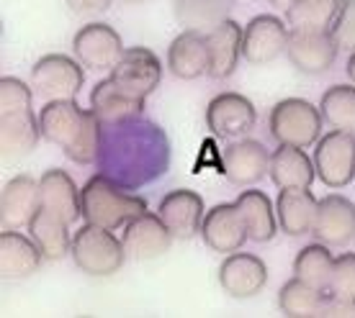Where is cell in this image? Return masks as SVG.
I'll return each mask as SVG.
<instances>
[{"label":"cell","mask_w":355,"mask_h":318,"mask_svg":"<svg viewBox=\"0 0 355 318\" xmlns=\"http://www.w3.org/2000/svg\"><path fill=\"white\" fill-rule=\"evenodd\" d=\"M340 44L335 41L332 31H296L288 34L286 57L288 62L304 75H322L338 59Z\"/></svg>","instance_id":"obj_11"},{"label":"cell","mask_w":355,"mask_h":318,"mask_svg":"<svg viewBox=\"0 0 355 318\" xmlns=\"http://www.w3.org/2000/svg\"><path fill=\"white\" fill-rule=\"evenodd\" d=\"M121 3H126V6H139V3H144V0H121Z\"/></svg>","instance_id":"obj_41"},{"label":"cell","mask_w":355,"mask_h":318,"mask_svg":"<svg viewBox=\"0 0 355 318\" xmlns=\"http://www.w3.org/2000/svg\"><path fill=\"white\" fill-rule=\"evenodd\" d=\"M42 136L57 144L75 165H93L101 151V121L78 100H49L39 111Z\"/></svg>","instance_id":"obj_1"},{"label":"cell","mask_w":355,"mask_h":318,"mask_svg":"<svg viewBox=\"0 0 355 318\" xmlns=\"http://www.w3.org/2000/svg\"><path fill=\"white\" fill-rule=\"evenodd\" d=\"M85 72L78 57L46 54L31 67V88L42 100H75L83 90Z\"/></svg>","instance_id":"obj_5"},{"label":"cell","mask_w":355,"mask_h":318,"mask_svg":"<svg viewBox=\"0 0 355 318\" xmlns=\"http://www.w3.org/2000/svg\"><path fill=\"white\" fill-rule=\"evenodd\" d=\"M42 249L31 236L18 231H0V274L6 280H24L42 265Z\"/></svg>","instance_id":"obj_25"},{"label":"cell","mask_w":355,"mask_h":318,"mask_svg":"<svg viewBox=\"0 0 355 318\" xmlns=\"http://www.w3.org/2000/svg\"><path fill=\"white\" fill-rule=\"evenodd\" d=\"M324 295L327 290H317V288L302 283L299 277H291L278 290V308L288 318H320Z\"/></svg>","instance_id":"obj_32"},{"label":"cell","mask_w":355,"mask_h":318,"mask_svg":"<svg viewBox=\"0 0 355 318\" xmlns=\"http://www.w3.org/2000/svg\"><path fill=\"white\" fill-rule=\"evenodd\" d=\"M168 70L178 80H198L201 75H209L206 34L183 28L168 46Z\"/></svg>","instance_id":"obj_24"},{"label":"cell","mask_w":355,"mask_h":318,"mask_svg":"<svg viewBox=\"0 0 355 318\" xmlns=\"http://www.w3.org/2000/svg\"><path fill=\"white\" fill-rule=\"evenodd\" d=\"M124 41L114 26L93 21L78 28V34L72 36V52L80 59L83 67L88 70H114L116 62L124 54Z\"/></svg>","instance_id":"obj_7"},{"label":"cell","mask_w":355,"mask_h":318,"mask_svg":"<svg viewBox=\"0 0 355 318\" xmlns=\"http://www.w3.org/2000/svg\"><path fill=\"white\" fill-rule=\"evenodd\" d=\"M42 124L39 115H34V108H18L0 113V154L3 159H21L28 157L39 147Z\"/></svg>","instance_id":"obj_19"},{"label":"cell","mask_w":355,"mask_h":318,"mask_svg":"<svg viewBox=\"0 0 355 318\" xmlns=\"http://www.w3.org/2000/svg\"><path fill=\"white\" fill-rule=\"evenodd\" d=\"M347 77H350V82L355 85V49H353V54H350V59H347Z\"/></svg>","instance_id":"obj_39"},{"label":"cell","mask_w":355,"mask_h":318,"mask_svg":"<svg viewBox=\"0 0 355 318\" xmlns=\"http://www.w3.org/2000/svg\"><path fill=\"white\" fill-rule=\"evenodd\" d=\"M268 283V267L266 262L255 254L245 252H232L219 265V285L230 298L245 301L255 298Z\"/></svg>","instance_id":"obj_14"},{"label":"cell","mask_w":355,"mask_h":318,"mask_svg":"<svg viewBox=\"0 0 355 318\" xmlns=\"http://www.w3.org/2000/svg\"><path fill=\"white\" fill-rule=\"evenodd\" d=\"M320 200L311 195L309 187H281L275 200L278 226L286 236H306L314 229Z\"/></svg>","instance_id":"obj_22"},{"label":"cell","mask_w":355,"mask_h":318,"mask_svg":"<svg viewBox=\"0 0 355 318\" xmlns=\"http://www.w3.org/2000/svg\"><path fill=\"white\" fill-rule=\"evenodd\" d=\"M42 208L39 180L31 175H16L0 190V226L6 231L26 229Z\"/></svg>","instance_id":"obj_13"},{"label":"cell","mask_w":355,"mask_h":318,"mask_svg":"<svg viewBox=\"0 0 355 318\" xmlns=\"http://www.w3.org/2000/svg\"><path fill=\"white\" fill-rule=\"evenodd\" d=\"M332 36L340 44V49H355V0H343L338 10V18L332 24Z\"/></svg>","instance_id":"obj_36"},{"label":"cell","mask_w":355,"mask_h":318,"mask_svg":"<svg viewBox=\"0 0 355 318\" xmlns=\"http://www.w3.org/2000/svg\"><path fill=\"white\" fill-rule=\"evenodd\" d=\"M26 229H28V236L39 244L44 259L57 262V259H62V256L70 254V249H72L70 223H64L62 218H57L54 213L39 208Z\"/></svg>","instance_id":"obj_29"},{"label":"cell","mask_w":355,"mask_h":318,"mask_svg":"<svg viewBox=\"0 0 355 318\" xmlns=\"http://www.w3.org/2000/svg\"><path fill=\"white\" fill-rule=\"evenodd\" d=\"M237 208H240L245 226H248V236L255 244H268L273 241L278 234V216H275V205L270 203L263 190H242L237 195Z\"/></svg>","instance_id":"obj_27"},{"label":"cell","mask_w":355,"mask_h":318,"mask_svg":"<svg viewBox=\"0 0 355 318\" xmlns=\"http://www.w3.org/2000/svg\"><path fill=\"white\" fill-rule=\"evenodd\" d=\"M201 238L211 252L219 254H232L240 252L242 244L248 241V226L242 218L237 203H219L211 211H206L204 226H201Z\"/></svg>","instance_id":"obj_15"},{"label":"cell","mask_w":355,"mask_h":318,"mask_svg":"<svg viewBox=\"0 0 355 318\" xmlns=\"http://www.w3.org/2000/svg\"><path fill=\"white\" fill-rule=\"evenodd\" d=\"M39 193H42V208L54 213L64 223H75L83 218V187L75 185L64 169H46L39 177Z\"/></svg>","instance_id":"obj_20"},{"label":"cell","mask_w":355,"mask_h":318,"mask_svg":"<svg viewBox=\"0 0 355 318\" xmlns=\"http://www.w3.org/2000/svg\"><path fill=\"white\" fill-rule=\"evenodd\" d=\"M147 203L137 195L124 193L111 177L96 175L83 185V218L101 229H124L126 223L142 216Z\"/></svg>","instance_id":"obj_2"},{"label":"cell","mask_w":355,"mask_h":318,"mask_svg":"<svg viewBox=\"0 0 355 318\" xmlns=\"http://www.w3.org/2000/svg\"><path fill=\"white\" fill-rule=\"evenodd\" d=\"M329 292L343 295V298H355V252H345V254L335 256Z\"/></svg>","instance_id":"obj_35"},{"label":"cell","mask_w":355,"mask_h":318,"mask_svg":"<svg viewBox=\"0 0 355 318\" xmlns=\"http://www.w3.org/2000/svg\"><path fill=\"white\" fill-rule=\"evenodd\" d=\"M70 256L75 267L90 277H111L126 262V247L111 229L85 223L72 236Z\"/></svg>","instance_id":"obj_3"},{"label":"cell","mask_w":355,"mask_h":318,"mask_svg":"<svg viewBox=\"0 0 355 318\" xmlns=\"http://www.w3.org/2000/svg\"><path fill=\"white\" fill-rule=\"evenodd\" d=\"M320 318H355V298H343L327 290L320 308Z\"/></svg>","instance_id":"obj_37"},{"label":"cell","mask_w":355,"mask_h":318,"mask_svg":"<svg viewBox=\"0 0 355 318\" xmlns=\"http://www.w3.org/2000/svg\"><path fill=\"white\" fill-rule=\"evenodd\" d=\"M332 270H335V256H332L327 244H322V241L304 247L293 259V277H299L302 283L311 285L317 290H329Z\"/></svg>","instance_id":"obj_30"},{"label":"cell","mask_w":355,"mask_h":318,"mask_svg":"<svg viewBox=\"0 0 355 318\" xmlns=\"http://www.w3.org/2000/svg\"><path fill=\"white\" fill-rule=\"evenodd\" d=\"M157 213L162 216V221L168 223V229L173 231V236L178 241H188L196 234H201L206 205H204V198L196 193V190L178 187V190H170L162 198L160 205H157Z\"/></svg>","instance_id":"obj_17"},{"label":"cell","mask_w":355,"mask_h":318,"mask_svg":"<svg viewBox=\"0 0 355 318\" xmlns=\"http://www.w3.org/2000/svg\"><path fill=\"white\" fill-rule=\"evenodd\" d=\"M242 34H245V26H240L232 18H227L224 24H219V26L206 34V44H209V77L227 80L234 75L242 57Z\"/></svg>","instance_id":"obj_23"},{"label":"cell","mask_w":355,"mask_h":318,"mask_svg":"<svg viewBox=\"0 0 355 318\" xmlns=\"http://www.w3.org/2000/svg\"><path fill=\"white\" fill-rule=\"evenodd\" d=\"M322 111L311 106L304 97H284L278 100L270 111L268 129L278 144H291V147H311L320 142L322 136Z\"/></svg>","instance_id":"obj_4"},{"label":"cell","mask_w":355,"mask_h":318,"mask_svg":"<svg viewBox=\"0 0 355 318\" xmlns=\"http://www.w3.org/2000/svg\"><path fill=\"white\" fill-rule=\"evenodd\" d=\"M293 3H296V0H270V6H273V8H281V10H286L288 6H293Z\"/></svg>","instance_id":"obj_40"},{"label":"cell","mask_w":355,"mask_h":318,"mask_svg":"<svg viewBox=\"0 0 355 318\" xmlns=\"http://www.w3.org/2000/svg\"><path fill=\"white\" fill-rule=\"evenodd\" d=\"M90 111L98 115L103 126H119L132 121L144 111V97L129 95L114 80L106 77L96 82L90 90Z\"/></svg>","instance_id":"obj_21"},{"label":"cell","mask_w":355,"mask_h":318,"mask_svg":"<svg viewBox=\"0 0 355 318\" xmlns=\"http://www.w3.org/2000/svg\"><path fill=\"white\" fill-rule=\"evenodd\" d=\"M64 3H67V8L75 16L90 18V16H98V13H106L114 0H64Z\"/></svg>","instance_id":"obj_38"},{"label":"cell","mask_w":355,"mask_h":318,"mask_svg":"<svg viewBox=\"0 0 355 318\" xmlns=\"http://www.w3.org/2000/svg\"><path fill=\"white\" fill-rule=\"evenodd\" d=\"M268 175L278 190L281 187H311V183L317 180V169H314V159H309V154L302 147L278 144V149L270 154Z\"/></svg>","instance_id":"obj_26"},{"label":"cell","mask_w":355,"mask_h":318,"mask_svg":"<svg viewBox=\"0 0 355 318\" xmlns=\"http://www.w3.org/2000/svg\"><path fill=\"white\" fill-rule=\"evenodd\" d=\"M108 77L114 80L121 90H126L129 95L147 97L157 90L162 80V62L157 59V54L147 49V46H129L124 49L121 59L116 62Z\"/></svg>","instance_id":"obj_8"},{"label":"cell","mask_w":355,"mask_h":318,"mask_svg":"<svg viewBox=\"0 0 355 318\" xmlns=\"http://www.w3.org/2000/svg\"><path fill=\"white\" fill-rule=\"evenodd\" d=\"M311 236L327 247H347L355 238V203L343 195H324L317 208Z\"/></svg>","instance_id":"obj_16"},{"label":"cell","mask_w":355,"mask_h":318,"mask_svg":"<svg viewBox=\"0 0 355 318\" xmlns=\"http://www.w3.org/2000/svg\"><path fill=\"white\" fill-rule=\"evenodd\" d=\"M291 28L286 21H281L273 13H260L250 18L242 34V57L250 64H270L281 54H286Z\"/></svg>","instance_id":"obj_9"},{"label":"cell","mask_w":355,"mask_h":318,"mask_svg":"<svg viewBox=\"0 0 355 318\" xmlns=\"http://www.w3.org/2000/svg\"><path fill=\"white\" fill-rule=\"evenodd\" d=\"M314 169L322 185L345 187L355 177V136L350 131L332 129L329 133L320 136L317 149H314Z\"/></svg>","instance_id":"obj_6"},{"label":"cell","mask_w":355,"mask_h":318,"mask_svg":"<svg viewBox=\"0 0 355 318\" xmlns=\"http://www.w3.org/2000/svg\"><path fill=\"white\" fill-rule=\"evenodd\" d=\"M258 124V111L240 93H219L206 106V126L214 136L240 139L248 136Z\"/></svg>","instance_id":"obj_10"},{"label":"cell","mask_w":355,"mask_h":318,"mask_svg":"<svg viewBox=\"0 0 355 318\" xmlns=\"http://www.w3.org/2000/svg\"><path fill=\"white\" fill-rule=\"evenodd\" d=\"M232 6L234 0H173V16L188 31L209 34L230 18Z\"/></svg>","instance_id":"obj_28"},{"label":"cell","mask_w":355,"mask_h":318,"mask_svg":"<svg viewBox=\"0 0 355 318\" xmlns=\"http://www.w3.org/2000/svg\"><path fill=\"white\" fill-rule=\"evenodd\" d=\"M320 111L329 129L355 133V85H329L322 93Z\"/></svg>","instance_id":"obj_33"},{"label":"cell","mask_w":355,"mask_h":318,"mask_svg":"<svg viewBox=\"0 0 355 318\" xmlns=\"http://www.w3.org/2000/svg\"><path fill=\"white\" fill-rule=\"evenodd\" d=\"M224 175L232 185L250 187L260 183L270 169V154L260 142L255 139H240V142H232L224 149L222 157Z\"/></svg>","instance_id":"obj_18"},{"label":"cell","mask_w":355,"mask_h":318,"mask_svg":"<svg viewBox=\"0 0 355 318\" xmlns=\"http://www.w3.org/2000/svg\"><path fill=\"white\" fill-rule=\"evenodd\" d=\"M126 247V254L137 259V262H147V259H157L173 247V231L168 223L162 221L160 213L144 211L124 226V236H121Z\"/></svg>","instance_id":"obj_12"},{"label":"cell","mask_w":355,"mask_h":318,"mask_svg":"<svg viewBox=\"0 0 355 318\" xmlns=\"http://www.w3.org/2000/svg\"><path fill=\"white\" fill-rule=\"evenodd\" d=\"M343 0H296L284 10L288 28L296 31H329Z\"/></svg>","instance_id":"obj_31"},{"label":"cell","mask_w":355,"mask_h":318,"mask_svg":"<svg viewBox=\"0 0 355 318\" xmlns=\"http://www.w3.org/2000/svg\"><path fill=\"white\" fill-rule=\"evenodd\" d=\"M34 88L18 77H0V113L18 111V108H34Z\"/></svg>","instance_id":"obj_34"}]
</instances>
